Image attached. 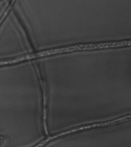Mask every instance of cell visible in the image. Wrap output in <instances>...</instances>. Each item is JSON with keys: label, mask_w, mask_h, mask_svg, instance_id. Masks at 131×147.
I'll return each mask as SVG.
<instances>
[{"label": "cell", "mask_w": 131, "mask_h": 147, "mask_svg": "<svg viewBox=\"0 0 131 147\" xmlns=\"http://www.w3.org/2000/svg\"><path fill=\"white\" fill-rule=\"evenodd\" d=\"M34 68L37 75L38 79L39 82L40 86L42 90V122L43 128L46 135H48V132L47 119H48V86L44 72L37 63L33 62Z\"/></svg>", "instance_id": "1"}, {"label": "cell", "mask_w": 131, "mask_h": 147, "mask_svg": "<svg viewBox=\"0 0 131 147\" xmlns=\"http://www.w3.org/2000/svg\"><path fill=\"white\" fill-rule=\"evenodd\" d=\"M11 6H10V7H9L7 10H6V11H5V12H4V14H3V16L1 18V19H0V26H1V24H2V23L3 22V21L5 20V18L7 17V16L10 10H11Z\"/></svg>", "instance_id": "2"}, {"label": "cell", "mask_w": 131, "mask_h": 147, "mask_svg": "<svg viewBox=\"0 0 131 147\" xmlns=\"http://www.w3.org/2000/svg\"><path fill=\"white\" fill-rule=\"evenodd\" d=\"M4 141V138L3 136H0V146L2 144Z\"/></svg>", "instance_id": "3"}]
</instances>
